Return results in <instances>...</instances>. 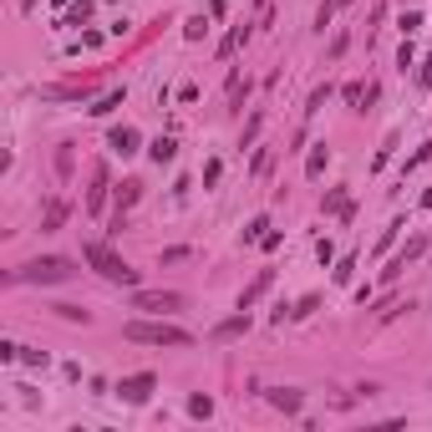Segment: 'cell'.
<instances>
[{"label": "cell", "mask_w": 432, "mask_h": 432, "mask_svg": "<svg viewBox=\"0 0 432 432\" xmlns=\"http://www.w3.org/2000/svg\"><path fill=\"white\" fill-rule=\"evenodd\" d=\"M72 259H61V255H46V259H31V265L21 270V280L25 285H61V280H72Z\"/></svg>", "instance_id": "3957f363"}, {"label": "cell", "mask_w": 432, "mask_h": 432, "mask_svg": "<svg viewBox=\"0 0 432 432\" xmlns=\"http://www.w3.org/2000/svg\"><path fill=\"white\" fill-rule=\"evenodd\" d=\"M270 407H280V412H300V391H295V387L270 391Z\"/></svg>", "instance_id": "30bf717a"}, {"label": "cell", "mask_w": 432, "mask_h": 432, "mask_svg": "<svg viewBox=\"0 0 432 432\" xmlns=\"http://www.w3.org/2000/svg\"><path fill=\"white\" fill-rule=\"evenodd\" d=\"M21 361H25V366H46V351H31V346H21Z\"/></svg>", "instance_id": "603a6c76"}, {"label": "cell", "mask_w": 432, "mask_h": 432, "mask_svg": "<svg viewBox=\"0 0 432 432\" xmlns=\"http://www.w3.org/2000/svg\"><path fill=\"white\" fill-rule=\"evenodd\" d=\"M325 97H331V87H316V91H310V107H305V112H316V107H325Z\"/></svg>", "instance_id": "d4e9b609"}, {"label": "cell", "mask_w": 432, "mask_h": 432, "mask_svg": "<svg viewBox=\"0 0 432 432\" xmlns=\"http://www.w3.org/2000/svg\"><path fill=\"white\" fill-rule=\"evenodd\" d=\"M351 270H356V259H351V255H346V259H341V265H336V285H346V280H351Z\"/></svg>", "instance_id": "7402d4cb"}, {"label": "cell", "mask_w": 432, "mask_h": 432, "mask_svg": "<svg viewBox=\"0 0 432 432\" xmlns=\"http://www.w3.org/2000/svg\"><path fill=\"white\" fill-rule=\"evenodd\" d=\"M270 280H274V274H270V270H259V280H255V285H250V290H244V295H239V310H250V305H255V300H259V295H265V290H270Z\"/></svg>", "instance_id": "8fae6325"}, {"label": "cell", "mask_w": 432, "mask_h": 432, "mask_svg": "<svg viewBox=\"0 0 432 432\" xmlns=\"http://www.w3.org/2000/svg\"><path fill=\"white\" fill-rule=\"evenodd\" d=\"M153 387H158V376H153V371H138V376H122V387H117V397H122L127 407H142V402L153 397Z\"/></svg>", "instance_id": "277c9868"}, {"label": "cell", "mask_w": 432, "mask_h": 432, "mask_svg": "<svg viewBox=\"0 0 432 432\" xmlns=\"http://www.w3.org/2000/svg\"><path fill=\"white\" fill-rule=\"evenodd\" d=\"M183 295L178 290H138L133 295V310H153V316H163V310H178Z\"/></svg>", "instance_id": "5b68a950"}, {"label": "cell", "mask_w": 432, "mask_h": 432, "mask_svg": "<svg viewBox=\"0 0 432 432\" xmlns=\"http://www.w3.org/2000/svg\"><path fill=\"white\" fill-rule=\"evenodd\" d=\"M51 310H56V316H61V321H82V325L91 321V316H87V310H82V305H67V300H61V305H51Z\"/></svg>", "instance_id": "e0dca14e"}, {"label": "cell", "mask_w": 432, "mask_h": 432, "mask_svg": "<svg viewBox=\"0 0 432 432\" xmlns=\"http://www.w3.org/2000/svg\"><path fill=\"white\" fill-rule=\"evenodd\" d=\"M122 97H127V91H107V97H102L97 107H91V117H107L112 107H122Z\"/></svg>", "instance_id": "2e32d148"}, {"label": "cell", "mask_w": 432, "mask_h": 432, "mask_svg": "<svg viewBox=\"0 0 432 432\" xmlns=\"http://www.w3.org/2000/svg\"><path fill=\"white\" fill-rule=\"evenodd\" d=\"M316 305H321V295H305V300H300V305L290 310V316H295V321H305V316H310V310H316Z\"/></svg>", "instance_id": "d6986e66"}, {"label": "cell", "mask_w": 432, "mask_h": 432, "mask_svg": "<svg viewBox=\"0 0 432 432\" xmlns=\"http://www.w3.org/2000/svg\"><path fill=\"white\" fill-rule=\"evenodd\" d=\"M259 122H265V117H259V112L250 117V122H244V142H255V138H259Z\"/></svg>", "instance_id": "484cf974"}, {"label": "cell", "mask_w": 432, "mask_h": 432, "mask_svg": "<svg viewBox=\"0 0 432 432\" xmlns=\"http://www.w3.org/2000/svg\"><path fill=\"white\" fill-rule=\"evenodd\" d=\"M325 163H331V153H325V148H316V153L305 158V173H310V178H321V173H325Z\"/></svg>", "instance_id": "9a60e30c"}, {"label": "cell", "mask_w": 432, "mask_h": 432, "mask_svg": "<svg viewBox=\"0 0 432 432\" xmlns=\"http://www.w3.org/2000/svg\"><path fill=\"white\" fill-rule=\"evenodd\" d=\"M122 336L138 346H193V336L183 325H168V321H127Z\"/></svg>", "instance_id": "7a4b0ae2"}, {"label": "cell", "mask_w": 432, "mask_h": 432, "mask_svg": "<svg viewBox=\"0 0 432 432\" xmlns=\"http://www.w3.org/2000/svg\"><path fill=\"white\" fill-rule=\"evenodd\" d=\"M244 331H250V316H229V321L214 325V341H239Z\"/></svg>", "instance_id": "ba28073f"}, {"label": "cell", "mask_w": 432, "mask_h": 432, "mask_svg": "<svg viewBox=\"0 0 432 432\" xmlns=\"http://www.w3.org/2000/svg\"><path fill=\"white\" fill-rule=\"evenodd\" d=\"M183 36H188V41H199V36H204V16H193L188 25H183Z\"/></svg>", "instance_id": "cb8c5ba5"}, {"label": "cell", "mask_w": 432, "mask_h": 432, "mask_svg": "<svg viewBox=\"0 0 432 432\" xmlns=\"http://www.w3.org/2000/svg\"><path fill=\"white\" fill-rule=\"evenodd\" d=\"M188 417H214V397H188Z\"/></svg>", "instance_id": "ac0fdd59"}, {"label": "cell", "mask_w": 432, "mask_h": 432, "mask_svg": "<svg viewBox=\"0 0 432 432\" xmlns=\"http://www.w3.org/2000/svg\"><path fill=\"white\" fill-rule=\"evenodd\" d=\"M138 193H142V183H138V178H127L122 188H117V214H122V208H133V204H138Z\"/></svg>", "instance_id": "4fadbf2b"}, {"label": "cell", "mask_w": 432, "mask_h": 432, "mask_svg": "<svg viewBox=\"0 0 432 432\" xmlns=\"http://www.w3.org/2000/svg\"><path fill=\"white\" fill-rule=\"evenodd\" d=\"M67 214H72V204H67V199H56V204L46 208V224H41V229H46V234H51V229H61V224H67Z\"/></svg>", "instance_id": "7c38bea8"}, {"label": "cell", "mask_w": 432, "mask_h": 432, "mask_svg": "<svg viewBox=\"0 0 432 432\" xmlns=\"http://www.w3.org/2000/svg\"><path fill=\"white\" fill-rule=\"evenodd\" d=\"M97 91V82H56V87H41V97L46 102H82Z\"/></svg>", "instance_id": "8992f818"}, {"label": "cell", "mask_w": 432, "mask_h": 432, "mask_svg": "<svg viewBox=\"0 0 432 432\" xmlns=\"http://www.w3.org/2000/svg\"><path fill=\"white\" fill-rule=\"evenodd\" d=\"M265 229H270V224H265V219H250V229H244V244H255V239H265Z\"/></svg>", "instance_id": "ffe728a7"}, {"label": "cell", "mask_w": 432, "mask_h": 432, "mask_svg": "<svg viewBox=\"0 0 432 432\" xmlns=\"http://www.w3.org/2000/svg\"><path fill=\"white\" fill-rule=\"evenodd\" d=\"M112 153H122V158H133L138 153V127H112Z\"/></svg>", "instance_id": "9c48e42d"}, {"label": "cell", "mask_w": 432, "mask_h": 432, "mask_svg": "<svg viewBox=\"0 0 432 432\" xmlns=\"http://www.w3.org/2000/svg\"><path fill=\"white\" fill-rule=\"evenodd\" d=\"M102 204H107V168H91V188H87V214H102Z\"/></svg>", "instance_id": "52a82bcc"}, {"label": "cell", "mask_w": 432, "mask_h": 432, "mask_svg": "<svg viewBox=\"0 0 432 432\" xmlns=\"http://www.w3.org/2000/svg\"><path fill=\"white\" fill-rule=\"evenodd\" d=\"M331 16H336V0H325V6L316 10V31H325V25H331Z\"/></svg>", "instance_id": "44dd1931"}, {"label": "cell", "mask_w": 432, "mask_h": 432, "mask_svg": "<svg viewBox=\"0 0 432 432\" xmlns=\"http://www.w3.org/2000/svg\"><path fill=\"white\" fill-rule=\"evenodd\" d=\"M417 82H422V87H432V61H422V67H417Z\"/></svg>", "instance_id": "4316f807"}, {"label": "cell", "mask_w": 432, "mask_h": 432, "mask_svg": "<svg viewBox=\"0 0 432 432\" xmlns=\"http://www.w3.org/2000/svg\"><path fill=\"white\" fill-rule=\"evenodd\" d=\"M148 153H153V163H158V168H163V163H173V153H178V142H173V138H158V142H153V148H148Z\"/></svg>", "instance_id": "5bb4252c"}, {"label": "cell", "mask_w": 432, "mask_h": 432, "mask_svg": "<svg viewBox=\"0 0 432 432\" xmlns=\"http://www.w3.org/2000/svg\"><path fill=\"white\" fill-rule=\"evenodd\" d=\"M82 259H87V265L102 274V280H112V285H138V270L127 265V259L117 255L107 239H91V244H82Z\"/></svg>", "instance_id": "6da1fadb"}]
</instances>
